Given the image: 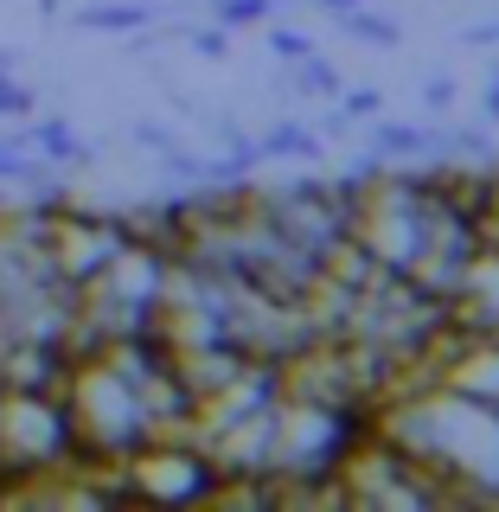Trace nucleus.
I'll return each instance as SVG.
<instances>
[{"label": "nucleus", "instance_id": "nucleus-2", "mask_svg": "<svg viewBox=\"0 0 499 512\" xmlns=\"http://www.w3.org/2000/svg\"><path fill=\"white\" fill-rule=\"evenodd\" d=\"M77 455V429L58 391H0V487L52 474Z\"/></svg>", "mask_w": 499, "mask_h": 512}, {"label": "nucleus", "instance_id": "nucleus-1", "mask_svg": "<svg viewBox=\"0 0 499 512\" xmlns=\"http://www.w3.org/2000/svg\"><path fill=\"white\" fill-rule=\"evenodd\" d=\"M58 397H64V410H71V429H77V448H84V455L122 461V455H135L141 442H154V423H148V410H141L135 378L116 372L103 352L71 359V378H64Z\"/></svg>", "mask_w": 499, "mask_h": 512}, {"label": "nucleus", "instance_id": "nucleus-6", "mask_svg": "<svg viewBox=\"0 0 499 512\" xmlns=\"http://www.w3.org/2000/svg\"><path fill=\"white\" fill-rule=\"evenodd\" d=\"M26 141H32V154L39 160H52V167H90L96 148L84 135H77L64 116H45V122H26Z\"/></svg>", "mask_w": 499, "mask_h": 512}, {"label": "nucleus", "instance_id": "nucleus-12", "mask_svg": "<svg viewBox=\"0 0 499 512\" xmlns=\"http://www.w3.org/2000/svg\"><path fill=\"white\" fill-rule=\"evenodd\" d=\"M269 13H276V0H212V20L218 26H263Z\"/></svg>", "mask_w": 499, "mask_h": 512}, {"label": "nucleus", "instance_id": "nucleus-15", "mask_svg": "<svg viewBox=\"0 0 499 512\" xmlns=\"http://www.w3.org/2000/svg\"><path fill=\"white\" fill-rule=\"evenodd\" d=\"M269 52H276V64H295V58L314 52V39H308V32H295V26H276V32H269Z\"/></svg>", "mask_w": 499, "mask_h": 512}, {"label": "nucleus", "instance_id": "nucleus-14", "mask_svg": "<svg viewBox=\"0 0 499 512\" xmlns=\"http://www.w3.org/2000/svg\"><path fill=\"white\" fill-rule=\"evenodd\" d=\"M340 109H346L352 122H372V116H384V90H378V84H352Z\"/></svg>", "mask_w": 499, "mask_h": 512}, {"label": "nucleus", "instance_id": "nucleus-19", "mask_svg": "<svg viewBox=\"0 0 499 512\" xmlns=\"http://www.w3.org/2000/svg\"><path fill=\"white\" fill-rule=\"evenodd\" d=\"M128 135H135L141 148H154V154H160V148H167V141H173V128H160V122H135V128H128Z\"/></svg>", "mask_w": 499, "mask_h": 512}, {"label": "nucleus", "instance_id": "nucleus-13", "mask_svg": "<svg viewBox=\"0 0 499 512\" xmlns=\"http://www.w3.org/2000/svg\"><path fill=\"white\" fill-rule=\"evenodd\" d=\"M186 39H192V52L212 58V64H218V58H231V26H218V20H212V26H192Z\"/></svg>", "mask_w": 499, "mask_h": 512}, {"label": "nucleus", "instance_id": "nucleus-10", "mask_svg": "<svg viewBox=\"0 0 499 512\" xmlns=\"http://www.w3.org/2000/svg\"><path fill=\"white\" fill-rule=\"evenodd\" d=\"M256 148H263V160H314L320 154V128H308V122H276L269 135H256Z\"/></svg>", "mask_w": 499, "mask_h": 512}, {"label": "nucleus", "instance_id": "nucleus-4", "mask_svg": "<svg viewBox=\"0 0 499 512\" xmlns=\"http://www.w3.org/2000/svg\"><path fill=\"white\" fill-rule=\"evenodd\" d=\"M128 506H205L218 487V461L192 436H154L135 455H122Z\"/></svg>", "mask_w": 499, "mask_h": 512}, {"label": "nucleus", "instance_id": "nucleus-11", "mask_svg": "<svg viewBox=\"0 0 499 512\" xmlns=\"http://www.w3.org/2000/svg\"><path fill=\"white\" fill-rule=\"evenodd\" d=\"M148 20H154L148 7H122V0H109V7H77V26H84V32H122V39L141 32Z\"/></svg>", "mask_w": 499, "mask_h": 512}, {"label": "nucleus", "instance_id": "nucleus-7", "mask_svg": "<svg viewBox=\"0 0 499 512\" xmlns=\"http://www.w3.org/2000/svg\"><path fill=\"white\" fill-rule=\"evenodd\" d=\"M372 148H378V160H416V154H442V128L372 116Z\"/></svg>", "mask_w": 499, "mask_h": 512}, {"label": "nucleus", "instance_id": "nucleus-21", "mask_svg": "<svg viewBox=\"0 0 499 512\" xmlns=\"http://www.w3.org/2000/svg\"><path fill=\"white\" fill-rule=\"evenodd\" d=\"M314 7H320V13L333 20V13H346V7H365V0H314Z\"/></svg>", "mask_w": 499, "mask_h": 512}, {"label": "nucleus", "instance_id": "nucleus-18", "mask_svg": "<svg viewBox=\"0 0 499 512\" xmlns=\"http://www.w3.org/2000/svg\"><path fill=\"white\" fill-rule=\"evenodd\" d=\"M480 122L499 128V58H493V71H487V90H480Z\"/></svg>", "mask_w": 499, "mask_h": 512}, {"label": "nucleus", "instance_id": "nucleus-20", "mask_svg": "<svg viewBox=\"0 0 499 512\" xmlns=\"http://www.w3.org/2000/svg\"><path fill=\"white\" fill-rule=\"evenodd\" d=\"M461 45H474V52H487V45H499V20H487V26H468V32H461Z\"/></svg>", "mask_w": 499, "mask_h": 512}, {"label": "nucleus", "instance_id": "nucleus-17", "mask_svg": "<svg viewBox=\"0 0 499 512\" xmlns=\"http://www.w3.org/2000/svg\"><path fill=\"white\" fill-rule=\"evenodd\" d=\"M0 116H13V122H26V116H32V90H26V84H13L7 71H0Z\"/></svg>", "mask_w": 499, "mask_h": 512}, {"label": "nucleus", "instance_id": "nucleus-16", "mask_svg": "<svg viewBox=\"0 0 499 512\" xmlns=\"http://www.w3.org/2000/svg\"><path fill=\"white\" fill-rule=\"evenodd\" d=\"M423 109H429V116H448V109H455V77H448V71L423 77Z\"/></svg>", "mask_w": 499, "mask_h": 512}, {"label": "nucleus", "instance_id": "nucleus-5", "mask_svg": "<svg viewBox=\"0 0 499 512\" xmlns=\"http://www.w3.org/2000/svg\"><path fill=\"white\" fill-rule=\"evenodd\" d=\"M128 244H135V231H128V218H122V212H90V205H71V199H58V205H52V224H45V250H52L58 282H71V288L96 282Z\"/></svg>", "mask_w": 499, "mask_h": 512}, {"label": "nucleus", "instance_id": "nucleus-8", "mask_svg": "<svg viewBox=\"0 0 499 512\" xmlns=\"http://www.w3.org/2000/svg\"><path fill=\"white\" fill-rule=\"evenodd\" d=\"M333 26H340L346 39H365L372 52H397V45H404V26H397L391 13H378L372 0H365V7H346V13H333Z\"/></svg>", "mask_w": 499, "mask_h": 512}, {"label": "nucleus", "instance_id": "nucleus-9", "mask_svg": "<svg viewBox=\"0 0 499 512\" xmlns=\"http://www.w3.org/2000/svg\"><path fill=\"white\" fill-rule=\"evenodd\" d=\"M282 90H301V96H340V90H346V77H340V64H333V58L308 52V58H295V64H288Z\"/></svg>", "mask_w": 499, "mask_h": 512}, {"label": "nucleus", "instance_id": "nucleus-3", "mask_svg": "<svg viewBox=\"0 0 499 512\" xmlns=\"http://www.w3.org/2000/svg\"><path fill=\"white\" fill-rule=\"evenodd\" d=\"M333 480H340V506H410V512L442 506V480L416 455H404L391 436H378V423L346 448Z\"/></svg>", "mask_w": 499, "mask_h": 512}]
</instances>
